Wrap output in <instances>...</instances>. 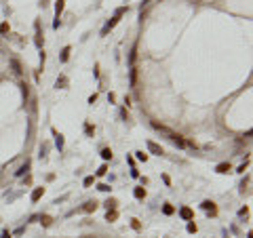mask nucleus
Masks as SVG:
<instances>
[{
    "label": "nucleus",
    "mask_w": 253,
    "mask_h": 238,
    "mask_svg": "<svg viewBox=\"0 0 253 238\" xmlns=\"http://www.w3.org/2000/svg\"><path fill=\"white\" fill-rule=\"evenodd\" d=\"M152 127H154L156 131H160L162 135H167L169 139H171L173 143H177L179 148H186V145H188V143H186V139H183L181 135H177L175 131H171V129H169V127H165V124H158V122H152Z\"/></svg>",
    "instance_id": "nucleus-1"
},
{
    "label": "nucleus",
    "mask_w": 253,
    "mask_h": 238,
    "mask_svg": "<svg viewBox=\"0 0 253 238\" xmlns=\"http://www.w3.org/2000/svg\"><path fill=\"white\" fill-rule=\"evenodd\" d=\"M145 145H148V150H150L152 154H156V156H162V154H165V150H162L158 143H154V141H148Z\"/></svg>",
    "instance_id": "nucleus-2"
},
{
    "label": "nucleus",
    "mask_w": 253,
    "mask_h": 238,
    "mask_svg": "<svg viewBox=\"0 0 253 238\" xmlns=\"http://www.w3.org/2000/svg\"><path fill=\"white\" fill-rule=\"evenodd\" d=\"M118 17H120V15H116V17H112V19H110L108 23H106V27H103V30H101V36H106L110 32V30H112V27H114V25L118 23Z\"/></svg>",
    "instance_id": "nucleus-3"
},
{
    "label": "nucleus",
    "mask_w": 253,
    "mask_h": 238,
    "mask_svg": "<svg viewBox=\"0 0 253 238\" xmlns=\"http://www.w3.org/2000/svg\"><path fill=\"white\" fill-rule=\"evenodd\" d=\"M53 135H55V145H57V150L61 152V150H63V137H61L57 131H53Z\"/></svg>",
    "instance_id": "nucleus-4"
},
{
    "label": "nucleus",
    "mask_w": 253,
    "mask_h": 238,
    "mask_svg": "<svg viewBox=\"0 0 253 238\" xmlns=\"http://www.w3.org/2000/svg\"><path fill=\"white\" fill-rule=\"evenodd\" d=\"M200 207H203L205 211H211V215H215V204L211 203V200H205V203L200 204Z\"/></svg>",
    "instance_id": "nucleus-5"
},
{
    "label": "nucleus",
    "mask_w": 253,
    "mask_h": 238,
    "mask_svg": "<svg viewBox=\"0 0 253 238\" xmlns=\"http://www.w3.org/2000/svg\"><path fill=\"white\" fill-rule=\"evenodd\" d=\"M179 215L183 217V219H186V221H190V219H192V211H190L188 207H183V209L179 211Z\"/></svg>",
    "instance_id": "nucleus-6"
},
{
    "label": "nucleus",
    "mask_w": 253,
    "mask_h": 238,
    "mask_svg": "<svg viewBox=\"0 0 253 238\" xmlns=\"http://www.w3.org/2000/svg\"><path fill=\"white\" fill-rule=\"evenodd\" d=\"M42 194H44V188H36V190L32 192V203H36V200L40 198V196H42Z\"/></svg>",
    "instance_id": "nucleus-7"
},
{
    "label": "nucleus",
    "mask_w": 253,
    "mask_h": 238,
    "mask_svg": "<svg viewBox=\"0 0 253 238\" xmlns=\"http://www.w3.org/2000/svg\"><path fill=\"white\" fill-rule=\"evenodd\" d=\"M228 171H232V167H230L228 162H221V165H217V173H228Z\"/></svg>",
    "instance_id": "nucleus-8"
},
{
    "label": "nucleus",
    "mask_w": 253,
    "mask_h": 238,
    "mask_svg": "<svg viewBox=\"0 0 253 238\" xmlns=\"http://www.w3.org/2000/svg\"><path fill=\"white\" fill-rule=\"evenodd\" d=\"M95 209H97V203H95V200H91V203H86V204H84L80 211H86V213H89V211H95Z\"/></svg>",
    "instance_id": "nucleus-9"
},
{
    "label": "nucleus",
    "mask_w": 253,
    "mask_h": 238,
    "mask_svg": "<svg viewBox=\"0 0 253 238\" xmlns=\"http://www.w3.org/2000/svg\"><path fill=\"white\" fill-rule=\"evenodd\" d=\"M27 171H30V162H25V165H23V167H21V169H19V171H17L15 175H17V177H21V175H25Z\"/></svg>",
    "instance_id": "nucleus-10"
},
{
    "label": "nucleus",
    "mask_w": 253,
    "mask_h": 238,
    "mask_svg": "<svg viewBox=\"0 0 253 238\" xmlns=\"http://www.w3.org/2000/svg\"><path fill=\"white\" fill-rule=\"evenodd\" d=\"M101 158H103V160H110V158H112V150H110V148H103V150H101Z\"/></svg>",
    "instance_id": "nucleus-11"
},
{
    "label": "nucleus",
    "mask_w": 253,
    "mask_h": 238,
    "mask_svg": "<svg viewBox=\"0 0 253 238\" xmlns=\"http://www.w3.org/2000/svg\"><path fill=\"white\" fill-rule=\"evenodd\" d=\"M133 194H135V198H144V196H145V190H144V188H135V192H133Z\"/></svg>",
    "instance_id": "nucleus-12"
},
{
    "label": "nucleus",
    "mask_w": 253,
    "mask_h": 238,
    "mask_svg": "<svg viewBox=\"0 0 253 238\" xmlns=\"http://www.w3.org/2000/svg\"><path fill=\"white\" fill-rule=\"evenodd\" d=\"M68 57H70V47H65L61 51V61H68Z\"/></svg>",
    "instance_id": "nucleus-13"
},
{
    "label": "nucleus",
    "mask_w": 253,
    "mask_h": 238,
    "mask_svg": "<svg viewBox=\"0 0 253 238\" xmlns=\"http://www.w3.org/2000/svg\"><path fill=\"white\" fill-rule=\"evenodd\" d=\"M65 84H68V78H65V76H61L59 80H57V89H59V86H61V89H65Z\"/></svg>",
    "instance_id": "nucleus-14"
},
{
    "label": "nucleus",
    "mask_w": 253,
    "mask_h": 238,
    "mask_svg": "<svg viewBox=\"0 0 253 238\" xmlns=\"http://www.w3.org/2000/svg\"><path fill=\"white\" fill-rule=\"evenodd\" d=\"M173 211H175V209H173L171 204H165V207H162V213L165 215H173Z\"/></svg>",
    "instance_id": "nucleus-15"
},
{
    "label": "nucleus",
    "mask_w": 253,
    "mask_h": 238,
    "mask_svg": "<svg viewBox=\"0 0 253 238\" xmlns=\"http://www.w3.org/2000/svg\"><path fill=\"white\" fill-rule=\"evenodd\" d=\"M116 217H118V213H116V211H108V215H106V219H108V221H114Z\"/></svg>",
    "instance_id": "nucleus-16"
},
{
    "label": "nucleus",
    "mask_w": 253,
    "mask_h": 238,
    "mask_svg": "<svg viewBox=\"0 0 253 238\" xmlns=\"http://www.w3.org/2000/svg\"><path fill=\"white\" fill-rule=\"evenodd\" d=\"M135 156H137V160H148V154H144V152H135Z\"/></svg>",
    "instance_id": "nucleus-17"
},
{
    "label": "nucleus",
    "mask_w": 253,
    "mask_h": 238,
    "mask_svg": "<svg viewBox=\"0 0 253 238\" xmlns=\"http://www.w3.org/2000/svg\"><path fill=\"white\" fill-rule=\"evenodd\" d=\"M40 219H42L44 226H51V217H48V215H40Z\"/></svg>",
    "instance_id": "nucleus-18"
},
{
    "label": "nucleus",
    "mask_w": 253,
    "mask_h": 238,
    "mask_svg": "<svg viewBox=\"0 0 253 238\" xmlns=\"http://www.w3.org/2000/svg\"><path fill=\"white\" fill-rule=\"evenodd\" d=\"M188 232H190V234H194V232H196V223H194V221H190V223H188Z\"/></svg>",
    "instance_id": "nucleus-19"
},
{
    "label": "nucleus",
    "mask_w": 253,
    "mask_h": 238,
    "mask_svg": "<svg viewBox=\"0 0 253 238\" xmlns=\"http://www.w3.org/2000/svg\"><path fill=\"white\" fill-rule=\"evenodd\" d=\"M93 181H95V177H86V179H84V188H89V186H93Z\"/></svg>",
    "instance_id": "nucleus-20"
},
{
    "label": "nucleus",
    "mask_w": 253,
    "mask_h": 238,
    "mask_svg": "<svg viewBox=\"0 0 253 238\" xmlns=\"http://www.w3.org/2000/svg\"><path fill=\"white\" fill-rule=\"evenodd\" d=\"M97 190H101V192H110V186H106V183H99V186H97Z\"/></svg>",
    "instance_id": "nucleus-21"
},
{
    "label": "nucleus",
    "mask_w": 253,
    "mask_h": 238,
    "mask_svg": "<svg viewBox=\"0 0 253 238\" xmlns=\"http://www.w3.org/2000/svg\"><path fill=\"white\" fill-rule=\"evenodd\" d=\"M106 171H108V167H106V165H103V167H99V171H97V175H99V177H101V175H106Z\"/></svg>",
    "instance_id": "nucleus-22"
},
{
    "label": "nucleus",
    "mask_w": 253,
    "mask_h": 238,
    "mask_svg": "<svg viewBox=\"0 0 253 238\" xmlns=\"http://www.w3.org/2000/svg\"><path fill=\"white\" fill-rule=\"evenodd\" d=\"M13 234L11 232H9V230H2V234H0V238H11Z\"/></svg>",
    "instance_id": "nucleus-23"
},
{
    "label": "nucleus",
    "mask_w": 253,
    "mask_h": 238,
    "mask_svg": "<svg viewBox=\"0 0 253 238\" xmlns=\"http://www.w3.org/2000/svg\"><path fill=\"white\" fill-rule=\"evenodd\" d=\"M131 177H135V179L139 177V171H137V169H135V167H133V169H131Z\"/></svg>",
    "instance_id": "nucleus-24"
},
{
    "label": "nucleus",
    "mask_w": 253,
    "mask_h": 238,
    "mask_svg": "<svg viewBox=\"0 0 253 238\" xmlns=\"http://www.w3.org/2000/svg\"><path fill=\"white\" fill-rule=\"evenodd\" d=\"M106 207H108V209H114V207H116V200H108Z\"/></svg>",
    "instance_id": "nucleus-25"
},
{
    "label": "nucleus",
    "mask_w": 253,
    "mask_h": 238,
    "mask_svg": "<svg viewBox=\"0 0 253 238\" xmlns=\"http://www.w3.org/2000/svg\"><path fill=\"white\" fill-rule=\"evenodd\" d=\"M23 232H25V228H23V226H21V228H17V230H15V234H17V236H21Z\"/></svg>",
    "instance_id": "nucleus-26"
},
{
    "label": "nucleus",
    "mask_w": 253,
    "mask_h": 238,
    "mask_svg": "<svg viewBox=\"0 0 253 238\" xmlns=\"http://www.w3.org/2000/svg\"><path fill=\"white\" fill-rule=\"evenodd\" d=\"M131 226H133V230H139V228H141V226H139V221H137V219H133V223H131Z\"/></svg>",
    "instance_id": "nucleus-27"
},
{
    "label": "nucleus",
    "mask_w": 253,
    "mask_h": 238,
    "mask_svg": "<svg viewBox=\"0 0 253 238\" xmlns=\"http://www.w3.org/2000/svg\"><path fill=\"white\" fill-rule=\"evenodd\" d=\"M249 213V209H247V207H245V209H241V211H238V215H241V217H245V215Z\"/></svg>",
    "instance_id": "nucleus-28"
},
{
    "label": "nucleus",
    "mask_w": 253,
    "mask_h": 238,
    "mask_svg": "<svg viewBox=\"0 0 253 238\" xmlns=\"http://www.w3.org/2000/svg\"><path fill=\"white\" fill-rule=\"evenodd\" d=\"M84 131L89 133V135H93V127H91V124H86V127H84Z\"/></svg>",
    "instance_id": "nucleus-29"
},
{
    "label": "nucleus",
    "mask_w": 253,
    "mask_h": 238,
    "mask_svg": "<svg viewBox=\"0 0 253 238\" xmlns=\"http://www.w3.org/2000/svg\"><path fill=\"white\" fill-rule=\"evenodd\" d=\"M0 32H9V25H6V23H2V25H0Z\"/></svg>",
    "instance_id": "nucleus-30"
}]
</instances>
